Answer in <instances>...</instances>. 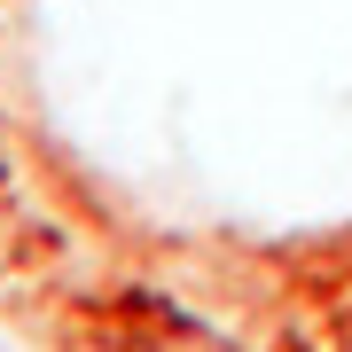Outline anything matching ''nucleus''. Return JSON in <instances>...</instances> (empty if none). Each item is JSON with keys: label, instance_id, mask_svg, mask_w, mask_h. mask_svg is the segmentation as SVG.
Returning a JSON list of instances; mask_svg holds the SVG:
<instances>
[]
</instances>
